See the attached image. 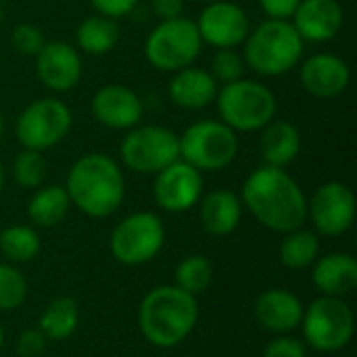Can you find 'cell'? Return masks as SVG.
I'll use <instances>...</instances> for the list:
<instances>
[{
  "instance_id": "obj_6",
  "label": "cell",
  "mask_w": 357,
  "mask_h": 357,
  "mask_svg": "<svg viewBox=\"0 0 357 357\" xmlns=\"http://www.w3.org/2000/svg\"><path fill=\"white\" fill-rule=\"evenodd\" d=\"M180 159L199 172H220L238 155V134L218 119H203L178 136Z\"/></svg>"
},
{
  "instance_id": "obj_15",
  "label": "cell",
  "mask_w": 357,
  "mask_h": 357,
  "mask_svg": "<svg viewBox=\"0 0 357 357\" xmlns=\"http://www.w3.org/2000/svg\"><path fill=\"white\" fill-rule=\"evenodd\" d=\"M82 56L63 40L44 42L36 54V75L52 92H69L82 79Z\"/></svg>"
},
{
  "instance_id": "obj_40",
  "label": "cell",
  "mask_w": 357,
  "mask_h": 357,
  "mask_svg": "<svg viewBox=\"0 0 357 357\" xmlns=\"http://www.w3.org/2000/svg\"><path fill=\"white\" fill-rule=\"evenodd\" d=\"M2 134H4V117L0 113V138H2Z\"/></svg>"
},
{
  "instance_id": "obj_42",
  "label": "cell",
  "mask_w": 357,
  "mask_h": 357,
  "mask_svg": "<svg viewBox=\"0 0 357 357\" xmlns=\"http://www.w3.org/2000/svg\"><path fill=\"white\" fill-rule=\"evenodd\" d=\"M2 17H4V13H2V6H0V21H2Z\"/></svg>"
},
{
  "instance_id": "obj_31",
  "label": "cell",
  "mask_w": 357,
  "mask_h": 357,
  "mask_svg": "<svg viewBox=\"0 0 357 357\" xmlns=\"http://www.w3.org/2000/svg\"><path fill=\"white\" fill-rule=\"evenodd\" d=\"M27 297L23 274L6 264H0V310H17Z\"/></svg>"
},
{
  "instance_id": "obj_26",
  "label": "cell",
  "mask_w": 357,
  "mask_h": 357,
  "mask_svg": "<svg viewBox=\"0 0 357 357\" xmlns=\"http://www.w3.org/2000/svg\"><path fill=\"white\" fill-rule=\"evenodd\" d=\"M77 328V303L69 297L50 301L40 318V333L50 341H65Z\"/></svg>"
},
{
  "instance_id": "obj_37",
  "label": "cell",
  "mask_w": 357,
  "mask_h": 357,
  "mask_svg": "<svg viewBox=\"0 0 357 357\" xmlns=\"http://www.w3.org/2000/svg\"><path fill=\"white\" fill-rule=\"evenodd\" d=\"M301 0H259L264 13L270 19H291Z\"/></svg>"
},
{
  "instance_id": "obj_34",
  "label": "cell",
  "mask_w": 357,
  "mask_h": 357,
  "mask_svg": "<svg viewBox=\"0 0 357 357\" xmlns=\"http://www.w3.org/2000/svg\"><path fill=\"white\" fill-rule=\"evenodd\" d=\"M15 349L19 357H40L46 349V337L40 331H25L19 335Z\"/></svg>"
},
{
  "instance_id": "obj_35",
  "label": "cell",
  "mask_w": 357,
  "mask_h": 357,
  "mask_svg": "<svg viewBox=\"0 0 357 357\" xmlns=\"http://www.w3.org/2000/svg\"><path fill=\"white\" fill-rule=\"evenodd\" d=\"M264 357H305V345L299 339L280 337L266 347Z\"/></svg>"
},
{
  "instance_id": "obj_11",
  "label": "cell",
  "mask_w": 357,
  "mask_h": 357,
  "mask_svg": "<svg viewBox=\"0 0 357 357\" xmlns=\"http://www.w3.org/2000/svg\"><path fill=\"white\" fill-rule=\"evenodd\" d=\"M165 243L163 222L151 213L140 211L121 220L111 234V251L123 266H140L151 261Z\"/></svg>"
},
{
  "instance_id": "obj_19",
  "label": "cell",
  "mask_w": 357,
  "mask_h": 357,
  "mask_svg": "<svg viewBox=\"0 0 357 357\" xmlns=\"http://www.w3.org/2000/svg\"><path fill=\"white\" fill-rule=\"evenodd\" d=\"M218 82L207 69L201 67H184L180 71H174L167 94L172 102L180 109L188 111H199L215 102L218 96Z\"/></svg>"
},
{
  "instance_id": "obj_4",
  "label": "cell",
  "mask_w": 357,
  "mask_h": 357,
  "mask_svg": "<svg viewBox=\"0 0 357 357\" xmlns=\"http://www.w3.org/2000/svg\"><path fill=\"white\" fill-rule=\"evenodd\" d=\"M245 65L266 77L291 71L303 56V38L289 19H268L245 38Z\"/></svg>"
},
{
  "instance_id": "obj_13",
  "label": "cell",
  "mask_w": 357,
  "mask_h": 357,
  "mask_svg": "<svg viewBox=\"0 0 357 357\" xmlns=\"http://www.w3.org/2000/svg\"><path fill=\"white\" fill-rule=\"evenodd\" d=\"M307 213L320 234L341 236L354 226L356 197L347 184L326 182L314 192Z\"/></svg>"
},
{
  "instance_id": "obj_14",
  "label": "cell",
  "mask_w": 357,
  "mask_h": 357,
  "mask_svg": "<svg viewBox=\"0 0 357 357\" xmlns=\"http://www.w3.org/2000/svg\"><path fill=\"white\" fill-rule=\"evenodd\" d=\"M203 176L190 163L178 159L155 174L153 195L161 209L182 213L201 201Z\"/></svg>"
},
{
  "instance_id": "obj_33",
  "label": "cell",
  "mask_w": 357,
  "mask_h": 357,
  "mask_svg": "<svg viewBox=\"0 0 357 357\" xmlns=\"http://www.w3.org/2000/svg\"><path fill=\"white\" fill-rule=\"evenodd\" d=\"M10 42H13V48L19 54L36 56L46 40H44V33H42V29L38 25H33V23H19L10 31Z\"/></svg>"
},
{
  "instance_id": "obj_22",
  "label": "cell",
  "mask_w": 357,
  "mask_h": 357,
  "mask_svg": "<svg viewBox=\"0 0 357 357\" xmlns=\"http://www.w3.org/2000/svg\"><path fill=\"white\" fill-rule=\"evenodd\" d=\"M241 199L232 190H213L201 201V226L213 236H228L241 222Z\"/></svg>"
},
{
  "instance_id": "obj_38",
  "label": "cell",
  "mask_w": 357,
  "mask_h": 357,
  "mask_svg": "<svg viewBox=\"0 0 357 357\" xmlns=\"http://www.w3.org/2000/svg\"><path fill=\"white\" fill-rule=\"evenodd\" d=\"M151 8L161 21H167L184 15V0H151Z\"/></svg>"
},
{
  "instance_id": "obj_12",
  "label": "cell",
  "mask_w": 357,
  "mask_h": 357,
  "mask_svg": "<svg viewBox=\"0 0 357 357\" xmlns=\"http://www.w3.org/2000/svg\"><path fill=\"white\" fill-rule=\"evenodd\" d=\"M195 23L203 44L207 42L215 48H236L251 31L245 8L230 0L207 2Z\"/></svg>"
},
{
  "instance_id": "obj_16",
  "label": "cell",
  "mask_w": 357,
  "mask_h": 357,
  "mask_svg": "<svg viewBox=\"0 0 357 357\" xmlns=\"http://www.w3.org/2000/svg\"><path fill=\"white\" fill-rule=\"evenodd\" d=\"M142 113L140 96L121 84H107L92 96L94 119L111 130H132L140 123Z\"/></svg>"
},
{
  "instance_id": "obj_28",
  "label": "cell",
  "mask_w": 357,
  "mask_h": 357,
  "mask_svg": "<svg viewBox=\"0 0 357 357\" xmlns=\"http://www.w3.org/2000/svg\"><path fill=\"white\" fill-rule=\"evenodd\" d=\"M0 251L10 261H31L40 253V236L29 226H10L0 232Z\"/></svg>"
},
{
  "instance_id": "obj_17",
  "label": "cell",
  "mask_w": 357,
  "mask_h": 357,
  "mask_svg": "<svg viewBox=\"0 0 357 357\" xmlns=\"http://www.w3.org/2000/svg\"><path fill=\"white\" fill-rule=\"evenodd\" d=\"M299 79L312 96L335 98L347 90L351 82V71L341 56L331 52H318L301 63Z\"/></svg>"
},
{
  "instance_id": "obj_7",
  "label": "cell",
  "mask_w": 357,
  "mask_h": 357,
  "mask_svg": "<svg viewBox=\"0 0 357 357\" xmlns=\"http://www.w3.org/2000/svg\"><path fill=\"white\" fill-rule=\"evenodd\" d=\"M203 40L197 23L186 17L161 21L144 42L146 61L159 71H180L190 67L201 54Z\"/></svg>"
},
{
  "instance_id": "obj_43",
  "label": "cell",
  "mask_w": 357,
  "mask_h": 357,
  "mask_svg": "<svg viewBox=\"0 0 357 357\" xmlns=\"http://www.w3.org/2000/svg\"><path fill=\"white\" fill-rule=\"evenodd\" d=\"M201 2H205V4H207V2H215V0H201Z\"/></svg>"
},
{
  "instance_id": "obj_29",
  "label": "cell",
  "mask_w": 357,
  "mask_h": 357,
  "mask_svg": "<svg viewBox=\"0 0 357 357\" xmlns=\"http://www.w3.org/2000/svg\"><path fill=\"white\" fill-rule=\"evenodd\" d=\"M213 278V268L205 255H188L186 259L180 261L176 270V287L190 293L199 295L203 293Z\"/></svg>"
},
{
  "instance_id": "obj_10",
  "label": "cell",
  "mask_w": 357,
  "mask_h": 357,
  "mask_svg": "<svg viewBox=\"0 0 357 357\" xmlns=\"http://www.w3.org/2000/svg\"><path fill=\"white\" fill-rule=\"evenodd\" d=\"M303 335L307 343L318 351L343 349L356 331L354 312L341 297H320L303 314Z\"/></svg>"
},
{
  "instance_id": "obj_5",
  "label": "cell",
  "mask_w": 357,
  "mask_h": 357,
  "mask_svg": "<svg viewBox=\"0 0 357 357\" xmlns=\"http://www.w3.org/2000/svg\"><path fill=\"white\" fill-rule=\"evenodd\" d=\"M220 121L238 132H257L266 128L278 111L276 94L255 79H236L222 84L215 96Z\"/></svg>"
},
{
  "instance_id": "obj_36",
  "label": "cell",
  "mask_w": 357,
  "mask_h": 357,
  "mask_svg": "<svg viewBox=\"0 0 357 357\" xmlns=\"http://www.w3.org/2000/svg\"><path fill=\"white\" fill-rule=\"evenodd\" d=\"M138 0H92V6L98 10V15H105L109 19H121L128 17L136 8Z\"/></svg>"
},
{
  "instance_id": "obj_23",
  "label": "cell",
  "mask_w": 357,
  "mask_h": 357,
  "mask_svg": "<svg viewBox=\"0 0 357 357\" xmlns=\"http://www.w3.org/2000/svg\"><path fill=\"white\" fill-rule=\"evenodd\" d=\"M261 130V157L266 165L284 167L297 159L301 151V134L291 121L272 119Z\"/></svg>"
},
{
  "instance_id": "obj_9",
  "label": "cell",
  "mask_w": 357,
  "mask_h": 357,
  "mask_svg": "<svg viewBox=\"0 0 357 357\" xmlns=\"http://www.w3.org/2000/svg\"><path fill=\"white\" fill-rule=\"evenodd\" d=\"M119 155L132 172L157 174L180 159V142L165 126H134L123 136Z\"/></svg>"
},
{
  "instance_id": "obj_30",
  "label": "cell",
  "mask_w": 357,
  "mask_h": 357,
  "mask_svg": "<svg viewBox=\"0 0 357 357\" xmlns=\"http://www.w3.org/2000/svg\"><path fill=\"white\" fill-rule=\"evenodd\" d=\"M46 176V161L40 151L23 149L13 163V178L21 188H40Z\"/></svg>"
},
{
  "instance_id": "obj_27",
  "label": "cell",
  "mask_w": 357,
  "mask_h": 357,
  "mask_svg": "<svg viewBox=\"0 0 357 357\" xmlns=\"http://www.w3.org/2000/svg\"><path fill=\"white\" fill-rule=\"evenodd\" d=\"M320 241L310 230H293L287 232L282 245H280V261L291 270H303L312 266L318 259Z\"/></svg>"
},
{
  "instance_id": "obj_2",
  "label": "cell",
  "mask_w": 357,
  "mask_h": 357,
  "mask_svg": "<svg viewBox=\"0 0 357 357\" xmlns=\"http://www.w3.org/2000/svg\"><path fill=\"white\" fill-rule=\"evenodd\" d=\"M65 190L82 213L109 218L123 203L126 180L117 161L102 153H88L71 165Z\"/></svg>"
},
{
  "instance_id": "obj_18",
  "label": "cell",
  "mask_w": 357,
  "mask_h": 357,
  "mask_svg": "<svg viewBox=\"0 0 357 357\" xmlns=\"http://www.w3.org/2000/svg\"><path fill=\"white\" fill-rule=\"evenodd\" d=\"M291 19L303 42H328L341 33L345 10L339 0H301Z\"/></svg>"
},
{
  "instance_id": "obj_21",
  "label": "cell",
  "mask_w": 357,
  "mask_h": 357,
  "mask_svg": "<svg viewBox=\"0 0 357 357\" xmlns=\"http://www.w3.org/2000/svg\"><path fill=\"white\" fill-rule=\"evenodd\" d=\"M314 284L326 297H343L357 287V261L347 253H331L316 261Z\"/></svg>"
},
{
  "instance_id": "obj_39",
  "label": "cell",
  "mask_w": 357,
  "mask_h": 357,
  "mask_svg": "<svg viewBox=\"0 0 357 357\" xmlns=\"http://www.w3.org/2000/svg\"><path fill=\"white\" fill-rule=\"evenodd\" d=\"M2 186H4V167H2V161H0V192H2Z\"/></svg>"
},
{
  "instance_id": "obj_20",
  "label": "cell",
  "mask_w": 357,
  "mask_h": 357,
  "mask_svg": "<svg viewBox=\"0 0 357 357\" xmlns=\"http://www.w3.org/2000/svg\"><path fill=\"white\" fill-rule=\"evenodd\" d=\"M255 318L259 324L274 333H289L303 320L301 301L284 289H270L255 301Z\"/></svg>"
},
{
  "instance_id": "obj_25",
  "label": "cell",
  "mask_w": 357,
  "mask_h": 357,
  "mask_svg": "<svg viewBox=\"0 0 357 357\" xmlns=\"http://www.w3.org/2000/svg\"><path fill=\"white\" fill-rule=\"evenodd\" d=\"M69 205L71 201L63 186H44V188H38L36 195L29 199L27 215L36 226L52 228L65 220Z\"/></svg>"
},
{
  "instance_id": "obj_8",
  "label": "cell",
  "mask_w": 357,
  "mask_h": 357,
  "mask_svg": "<svg viewBox=\"0 0 357 357\" xmlns=\"http://www.w3.org/2000/svg\"><path fill=\"white\" fill-rule=\"evenodd\" d=\"M71 109L56 98H38L29 102L15 121V136L23 149L46 151L59 144L71 130Z\"/></svg>"
},
{
  "instance_id": "obj_1",
  "label": "cell",
  "mask_w": 357,
  "mask_h": 357,
  "mask_svg": "<svg viewBox=\"0 0 357 357\" xmlns=\"http://www.w3.org/2000/svg\"><path fill=\"white\" fill-rule=\"evenodd\" d=\"M247 209L274 232H293L307 220V199L284 167H257L243 186Z\"/></svg>"
},
{
  "instance_id": "obj_24",
  "label": "cell",
  "mask_w": 357,
  "mask_h": 357,
  "mask_svg": "<svg viewBox=\"0 0 357 357\" xmlns=\"http://www.w3.org/2000/svg\"><path fill=\"white\" fill-rule=\"evenodd\" d=\"M75 40L79 50H84L90 56H102L111 52L119 42V25L115 19H109L105 15H92L86 17L75 31Z\"/></svg>"
},
{
  "instance_id": "obj_32",
  "label": "cell",
  "mask_w": 357,
  "mask_h": 357,
  "mask_svg": "<svg viewBox=\"0 0 357 357\" xmlns=\"http://www.w3.org/2000/svg\"><path fill=\"white\" fill-rule=\"evenodd\" d=\"M245 59L234 48H218L211 59V75L218 84H230L243 77L245 73Z\"/></svg>"
},
{
  "instance_id": "obj_41",
  "label": "cell",
  "mask_w": 357,
  "mask_h": 357,
  "mask_svg": "<svg viewBox=\"0 0 357 357\" xmlns=\"http://www.w3.org/2000/svg\"><path fill=\"white\" fill-rule=\"evenodd\" d=\"M2 343H4V333H2V328H0V347H2Z\"/></svg>"
},
{
  "instance_id": "obj_3",
  "label": "cell",
  "mask_w": 357,
  "mask_h": 357,
  "mask_svg": "<svg viewBox=\"0 0 357 357\" xmlns=\"http://www.w3.org/2000/svg\"><path fill=\"white\" fill-rule=\"evenodd\" d=\"M199 303L195 295L178 287L153 289L140 305L138 322L144 339L161 349L176 347L195 328Z\"/></svg>"
}]
</instances>
